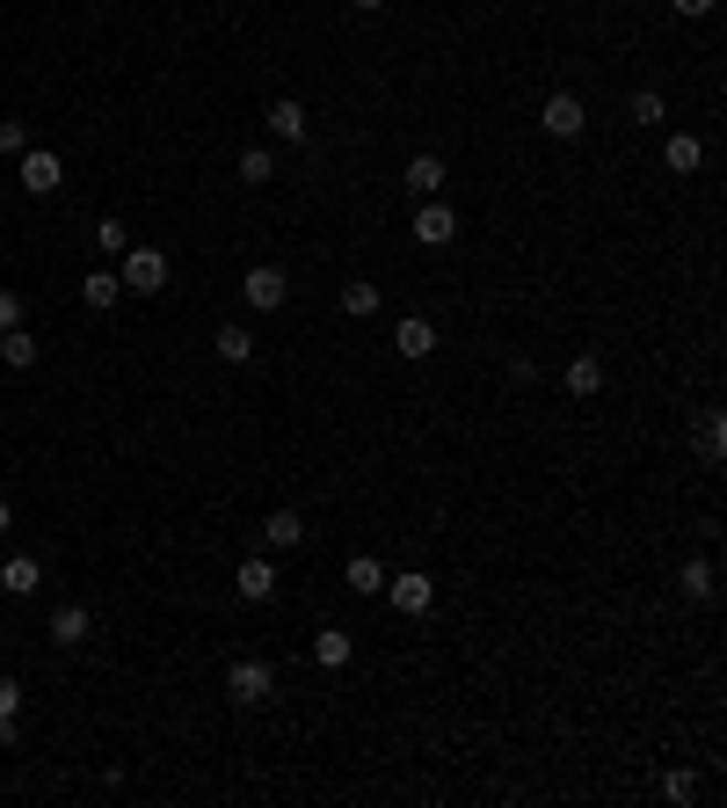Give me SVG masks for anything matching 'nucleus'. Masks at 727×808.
<instances>
[{
    "label": "nucleus",
    "instance_id": "obj_33",
    "mask_svg": "<svg viewBox=\"0 0 727 808\" xmlns=\"http://www.w3.org/2000/svg\"><path fill=\"white\" fill-rule=\"evenodd\" d=\"M349 8H357V15H379V8H386V0H349Z\"/></svg>",
    "mask_w": 727,
    "mask_h": 808
},
{
    "label": "nucleus",
    "instance_id": "obj_18",
    "mask_svg": "<svg viewBox=\"0 0 727 808\" xmlns=\"http://www.w3.org/2000/svg\"><path fill=\"white\" fill-rule=\"evenodd\" d=\"M349 655H357V641H349V627H320V633H313V663H320V670H343Z\"/></svg>",
    "mask_w": 727,
    "mask_h": 808
},
{
    "label": "nucleus",
    "instance_id": "obj_15",
    "mask_svg": "<svg viewBox=\"0 0 727 808\" xmlns=\"http://www.w3.org/2000/svg\"><path fill=\"white\" fill-rule=\"evenodd\" d=\"M298 539H306V517H298V510H270V517H262V546H270V554H292Z\"/></svg>",
    "mask_w": 727,
    "mask_h": 808
},
{
    "label": "nucleus",
    "instance_id": "obj_7",
    "mask_svg": "<svg viewBox=\"0 0 727 808\" xmlns=\"http://www.w3.org/2000/svg\"><path fill=\"white\" fill-rule=\"evenodd\" d=\"M233 590H241L247 605H277V562H270V554H247V562L233 568Z\"/></svg>",
    "mask_w": 727,
    "mask_h": 808
},
{
    "label": "nucleus",
    "instance_id": "obj_4",
    "mask_svg": "<svg viewBox=\"0 0 727 808\" xmlns=\"http://www.w3.org/2000/svg\"><path fill=\"white\" fill-rule=\"evenodd\" d=\"M538 132H546V139H582V132H589V109H582V95H575V88L546 95V109H538Z\"/></svg>",
    "mask_w": 727,
    "mask_h": 808
},
{
    "label": "nucleus",
    "instance_id": "obj_9",
    "mask_svg": "<svg viewBox=\"0 0 727 808\" xmlns=\"http://www.w3.org/2000/svg\"><path fill=\"white\" fill-rule=\"evenodd\" d=\"M270 139L277 146H306V132H313V117H306V103H292V95H277V103H270Z\"/></svg>",
    "mask_w": 727,
    "mask_h": 808
},
{
    "label": "nucleus",
    "instance_id": "obj_5",
    "mask_svg": "<svg viewBox=\"0 0 727 808\" xmlns=\"http://www.w3.org/2000/svg\"><path fill=\"white\" fill-rule=\"evenodd\" d=\"M241 300H247V314H277V306L292 300V277H284L277 263H255L241 277Z\"/></svg>",
    "mask_w": 727,
    "mask_h": 808
},
{
    "label": "nucleus",
    "instance_id": "obj_2",
    "mask_svg": "<svg viewBox=\"0 0 727 808\" xmlns=\"http://www.w3.org/2000/svg\"><path fill=\"white\" fill-rule=\"evenodd\" d=\"M225 700L247 706V714H255V706H270V700H277V663H262V655H241V663L225 670Z\"/></svg>",
    "mask_w": 727,
    "mask_h": 808
},
{
    "label": "nucleus",
    "instance_id": "obj_25",
    "mask_svg": "<svg viewBox=\"0 0 727 808\" xmlns=\"http://www.w3.org/2000/svg\"><path fill=\"white\" fill-rule=\"evenodd\" d=\"M625 117H633V124H647V132H655V124L670 117V103H662L655 88H633V103H625Z\"/></svg>",
    "mask_w": 727,
    "mask_h": 808
},
{
    "label": "nucleus",
    "instance_id": "obj_22",
    "mask_svg": "<svg viewBox=\"0 0 727 808\" xmlns=\"http://www.w3.org/2000/svg\"><path fill=\"white\" fill-rule=\"evenodd\" d=\"M233 176H241L247 190H262V182H277V154H270V146H247V154H241V168H233Z\"/></svg>",
    "mask_w": 727,
    "mask_h": 808
},
{
    "label": "nucleus",
    "instance_id": "obj_21",
    "mask_svg": "<svg viewBox=\"0 0 727 808\" xmlns=\"http://www.w3.org/2000/svg\"><path fill=\"white\" fill-rule=\"evenodd\" d=\"M568 393L575 401H597V393H604V365H597V357H568Z\"/></svg>",
    "mask_w": 727,
    "mask_h": 808
},
{
    "label": "nucleus",
    "instance_id": "obj_29",
    "mask_svg": "<svg viewBox=\"0 0 727 808\" xmlns=\"http://www.w3.org/2000/svg\"><path fill=\"white\" fill-rule=\"evenodd\" d=\"M22 146H30V124H22V117H0V154L15 160Z\"/></svg>",
    "mask_w": 727,
    "mask_h": 808
},
{
    "label": "nucleus",
    "instance_id": "obj_35",
    "mask_svg": "<svg viewBox=\"0 0 727 808\" xmlns=\"http://www.w3.org/2000/svg\"><path fill=\"white\" fill-rule=\"evenodd\" d=\"M0 59H8V52H0Z\"/></svg>",
    "mask_w": 727,
    "mask_h": 808
},
{
    "label": "nucleus",
    "instance_id": "obj_27",
    "mask_svg": "<svg viewBox=\"0 0 727 808\" xmlns=\"http://www.w3.org/2000/svg\"><path fill=\"white\" fill-rule=\"evenodd\" d=\"M662 801H698V773H684V765L662 773Z\"/></svg>",
    "mask_w": 727,
    "mask_h": 808
},
{
    "label": "nucleus",
    "instance_id": "obj_30",
    "mask_svg": "<svg viewBox=\"0 0 727 808\" xmlns=\"http://www.w3.org/2000/svg\"><path fill=\"white\" fill-rule=\"evenodd\" d=\"M8 714H22V685H15V678H0V721H8Z\"/></svg>",
    "mask_w": 727,
    "mask_h": 808
},
{
    "label": "nucleus",
    "instance_id": "obj_11",
    "mask_svg": "<svg viewBox=\"0 0 727 808\" xmlns=\"http://www.w3.org/2000/svg\"><path fill=\"white\" fill-rule=\"evenodd\" d=\"M343 590H349V598H379V590H386V562H379V554H349V562H343Z\"/></svg>",
    "mask_w": 727,
    "mask_h": 808
},
{
    "label": "nucleus",
    "instance_id": "obj_14",
    "mask_svg": "<svg viewBox=\"0 0 727 808\" xmlns=\"http://www.w3.org/2000/svg\"><path fill=\"white\" fill-rule=\"evenodd\" d=\"M393 350H400V357H408V365H422V357H430V350H436V321H422V314H408V321H400V328H393Z\"/></svg>",
    "mask_w": 727,
    "mask_h": 808
},
{
    "label": "nucleus",
    "instance_id": "obj_13",
    "mask_svg": "<svg viewBox=\"0 0 727 808\" xmlns=\"http://www.w3.org/2000/svg\"><path fill=\"white\" fill-rule=\"evenodd\" d=\"M36 583H44V562H36V554H8V562H0V590H8V598H36Z\"/></svg>",
    "mask_w": 727,
    "mask_h": 808
},
{
    "label": "nucleus",
    "instance_id": "obj_28",
    "mask_svg": "<svg viewBox=\"0 0 727 808\" xmlns=\"http://www.w3.org/2000/svg\"><path fill=\"white\" fill-rule=\"evenodd\" d=\"M95 248H103V255H124V248H131V233H124V219H103V227H95Z\"/></svg>",
    "mask_w": 727,
    "mask_h": 808
},
{
    "label": "nucleus",
    "instance_id": "obj_8",
    "mask_svg": "<svg viewBox=\"0 0 727 808\" xmlns=\"http://www.w3.org/2000/svg\"><path fill=\"white\" fill-rule=\"evenodd\" d=\"M386 590H393V612H408V619H422L436 605V583L422 576V568H400L393 583H386Z\"/></svg>",
    "mask_w": 727,
    "mask_h": 808
},
{
    "label": "nucleus",
    "instance_id": "obj_17",
    "mask_svg": "<svg viewBox=\"0 0 727 808\" xmlns=\"http://www.w3.org/2000/svg\"><path fill=\"white\" fill-rule=\"evenodd\" d=\"M662 160H670L676 176H692V168H706V139H698V132H670V139H662Z\"/></svg>",
    "mask_w": 727,
    "mask_h": 808
},
{
    "label": "nucleus",
    "instance_id": "obj_26",
    "mask_svg": "<svg viewBox=\"0 0 727 808\" xmlns=\"http://www.w3.org/2000/svg\"><path fill=\"white\" fill-rule=\"evenodd\" d=\"M698 452H706L713 466L727 459V422H720V416H706V422H698Z\"/></svg>",
    "mask_w": 727,
    "mask_h": 808
},
{
    "label": "nucleus",
    "instance_id": "obj_10",
    "mask_svg": "<svg viewBox=\"0 0 727 808\" xmlns=\"http://www.w3.org/2000/svg\"><path fill=\"white\" fill-rule=\"evenodd\" d=\"M400 182H408V197H415V204H422V197H444L451 168H444V154H415V160H408V176H400Z\"/></svg>",
    "mask_w": 727,
    "mask_h": 808
},
{
    "label": "nucleus",
    "instance_id": "obj_23",
    "mask_svg": "<svg viewBox=\"0 0 727 808\" xmlns=\"http://www.w3.org/2000/svg\"><path fill=\"white\" fill-rule=\"evenodd\" d=\"M0 365H8V371H30L36 365V335L30 328H8V335H0Z\"/></svg>",
    "mask_w": 727,
    "mask_h": 808
},
{
    "label": "nucleus",
    "instance_id": "obj_31",
    "mask_svg": "<svg viewBox=\"0 0 727 808\" xmlns=\"http://www.w3.org/2000/svg\"><path fill=\"white\" fill-rule=\"evenodd\" d=\"M8 328H22V300H15V292H0V335H8Z\"/></svg>",
    "mask_w": 727,
    "mask_h": 808
},
{
    "label": "nucleus",
    "instance_id": "obj_12",
    "mask_svg": "<svg viewBox=\"0 0 727 808\" xmlns=\"http://www.w3.org/2000/svg\"><path fill=\"white\" fill-rule=\"evenodd\" d=\"M44 633H52V649H81L87 633H95V612H87V605H59Z\"/></svg>",
    "mask_w": 727,
    "mask_h": 808
},
{
    "label": "nucleus",
    "instance_id": "obj_34",
    "mask_svg": "<svg viewBox=\"0 0 727 808\" xmlns=\"http://www.w3.org/2000/svg\"><path fill=\"white\" fill-rule=\"evenodd\" d=\"M8 525H15V510H8V503H0V532H8Z\"/></svg>",
    "mask_w": 727,
    "mask_h": 808
},
{
    "label": "nucleus",
    "instance_id": "obj_1",
    "mask_svg": "<svg viewBox=\"0 0 727 808\" xmlns=\"http://www.w3.org/2000/svg\"><path fill=\"white\" fill-rule=\"evenodd\" d=\"M117 284H124V300H131V292H139V300H160V292H168V248H124Z\"/></svg>",
    "mask_w": 727,
    "mask_h": 808
},
{
    "label": "nucleus",
    "instance_id": "obj_32",
    "mask_svg": "<svg viewBox=\"0 0 727 808\" xmlns=\"http://www.w3.org/2000/svg\"><path fill=\"white\" fill-rule=\"evenodd\" d=\"M670 8H676V15H684V22H698V15H713V0H670Z\"/></svg>",
    "mask_w": 727,
    "mask_h": 808
},
{
    "label": "nucleus",
    "instance_id": "obj_20",
    "mask_svg": "<svg viewBox=\"0 0 727 808\" xmlns=\"http://www.w3.org/2000/svg\"><path fill=\"white\" fill-rule=\"evenodd\" d=\"M211 350H219V365H247V357H255V335H247L241 321H225V328L211 335Z\"/></svg>",
    "mask_w": 727,
    "mask_h": 808
},
{
    "label": "nucleus",
    "instance_id": "obj_19",
    "mask_svg": "<svg viewBox=\"0 0 727 808\" xmlns=\"http://www.w3.org/2000/svg\"><path fill=\"white\" fill-rule=\"evenodd\" d=\"M676 583H684V598H692V605H713V590H720V576H713V554L684 562V576H676Z\"/></svg>",
    "mask_w": 727,
    "mask_h": 808
},
{
    "label": "nucleus",
    "instance_id": "obj_24",
    "mask_svg": "<svg viewBox=\"0 0 727 808\" xmlns=\"http://www.w3.org/2000/svg\"><path fill=\"white\" fill-rule=\"evenodd\" d=\"M343 314L349 321H371V314H379V284H364V277L343 284Z\"/></svg>",
    "mask_w": 727,
    "mask_h": 808
},
{
    "label": "nucleus",
    "instance_id": "obj_16",
    "mask_svg": "<svg viewBox=\"0 0 727 808\" xmlns=\"http://www.w3.org/2000/svg\"><path fill=\"white\" fill-rule=\"evenodd\" d=\"M117 300H124L117 270H103V263H95V270H87V277H81V306H87V314H109V306H117Z\"/></svg>",
    "mask_w": 727,
    "mask_h": 808
},
{
    "label": "nucleus",
    "instance_id": "obj_3",
    "mask_svg": "<svg viewBox=\"0 0 727 808\" xmlns=\"http://www.w3.org/2000/svg\"><path fill=\"white\" fill-rule=\"evenodd\" d=\"M15 182L30 197H52L59 182H66V160H59L52 146H22V154H15Z\"/></svg>",
    "mask_w": 727,
    "mask_h": 808
},
{
    "label": "nucleus",
    "instance_id": "obj_6",
    "mask_svg": "<svg viewBox=\"0 0 727 808\" xmlns=\"http://www.w3.org/2000/svg\"><path fill=\"white\" fill-rule=\"evenodd\" d=\"M408 233H415L422 248H451V241H459V211H451L444 197H422L415 219H408Z\"/></svg>",
    "mask_w": 727,
    "mask_h": 808
}]
</instances>
